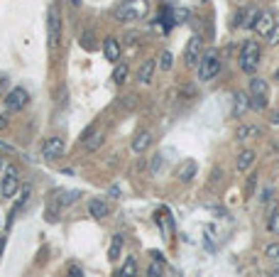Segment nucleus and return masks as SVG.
Here are the masks:
<instances>
[{
    "label": "nucleus",
    "mask_w": 279,
    "mask_h": 277,
    "mask_svg": "<svg viewBox=\"0 0 279 277\" xmlns=\"http://www.w3.org/2000/svg\"><path fill=\"white\" fill-rule=\"evenodd\" d=\"M267 42H269V47H279V25L272 27V32L267 34Z\"/></svg>",
    "instance_id": "nucleus-31"
},
{
    "label": "nucleus",
    "mask_w": 279,
    "mask_h": 277,
    "mask_svg": "<svg viewBox=\"0 0 279 277\" xmlns=\"http://www.w3.org/2000/svg\"><path fill=\"white\" fill-rule=\"evenodd\" d=\"M260 59H262V49L255 39H247L245 45L240 47V56H238V64L245 74H255L260 67Z\"/></svg>",
    "instance_id": "nucleus-2"
},
{
    "label": "nucleus",
    "mask_w": 279,
    "mask_h": 277,
    "mask_svg": "<svg viewBox=\"0 0 279 277\" xmlns=\"http://www.w3.org/2000/svg\"><path fill=\"white\" fill-rule=\"evenodd\" d=\"M147 12H149V3L147 0H123L113 10V17L118 23H140V20L147 17Z\"/></svg>",
    "instance_id": "nucleus-1"
},
{
    "label": "nucleus",
    "mask_w": 279,
    "mask_h": 277,
    "mask_svg": "<svg viewBox=\"0 0 279 277\" xmlns=\"http://www.w3.org/2000/svg\"><path fill=\"white\" fill-rule=\"evenodd\" d=\"M267 277H279V267H277V270H272V272H269Z\"/></svg>",
    "instance_id": "nucleus-42"
},
{
    "label": "nucleus",
    "mask_w": 279,
    "mask_h": 277,
    "mask_svg": "<svg viewBox=\"0 0 279 277\" xmlns=\"http://www.w3.org/2000/svg\"><path fill=\"white\" fill-rule=\"evenodd\" d=\"M27 101H30V93H27L23 86H15V89L8 91V96H5V108H8V113H17L27 106Z\"/></svg>",
    "instance_id": "nucleus-5"
},
{
    "label": "nucleus",
    "mask_w": 279,
    "mask_h": 277,
    "mask_svg": "<svg viewBox=\"0 0 279 277\" xmlns=\"http://www.w3.org/2000/svg\"><path fill=\"white\" fill-rule=\"evenodd\" d=\"M274 78H277V81H279V69H277V74H274Z\"/></svg>",
    "instance_id": "nucleus-45"
},
{
    "label": "nucleus",
    "mask_w": 279,
    "mask_h": 277,
    "mask_svg": "<svg viewBox=\"0 0 279 277\" xmlns=\"http://www.w3.org/2000/svg\"><path fill=\"white\" fill-rule=\"evenodd\" d=\"M267 228H269V231H272V233H274V235H279V211H274V213L269 216Z\"/></svg>",
    "instance_id": "nucleus-29"
},
{
    "label": "nucleus",
    "mask_w": 279,
    "mask_h": 277,
    "mask_svg": "<svg viewBox=\"0 0 279 277\" xmlns=\"http://www.w3.org/2000/svg\"><path fill=\"white\" fill-rule=\"evenodd\" d=\"M155 69H157V62H155V59H147L145 64L140 67V71H137V81H140L142 86H147V84H152V76H155Z\"/></svg>",
    "instance_id": "nucleus-13"
},
{
    "label": "nucleus",
    "mask_w": 279,
    "mask_h": 277,
    "mask_svg": "<svg viewBox=\"0 0 279 277\" xmlns=\"http://www.w3.org/2000/svg\"><path fill=\"white\" fill-rule=\"evenodd\" d=\"M127 74H130V69H127V64H115V69H113V84L115 86H123L125 81H127Z\"/></svg>",
    "instance_id": "nucleus-20"
},
{
    "label": "nucleus",
    "mask_w": 279,
    "mask_h": 277,
    "mask_svg": "<svg viewBox=\"0 0 279 277\" xmlns=\"http://www.w3.org/2000/svg\"><path fill=\"white\" fill-rule=\"evenodd\" d=\"M8 128V118L5 115H0V130H5Z\"/></svg>",
    "instance_id": "nucleus-38"
},
{
    "label": "nucleus",
    "mask_w": 279,
    "mask_h": 277,
    "mask_svg": "<svg viewBox=\"0 0 279 277\" xmlns=\"http://www.w3.org/2000/svg\"><path fill=\"white\" fill-rule=\"evenodd\" d=\"M89 213L93 219H105L108 216V204L103 199H91L89 201Z\"/></svg>",
    "instance_id": "nucleus-17"
},
{
    "label": "nucleus",
    "mask_w": 279,
    "mask_h": 277,
    "mask_svg": "<svg viewBox=\"0 0 279 277\" xmlns=\"http://www.w3.org/2000/svg\"><path fill=\"white\" fill-rule=\"evenodd\" d=\"M17 177L15 174H5L3 177V182H0V194L5 196V199H10V196H15V191H17Z\"/></svg>",
    "instance_id": "nucleus-16"
},
{
    "label": "nucleus",
    "mask_w": 279,
    "mask_h": 277,
    "mask_svg": "<svg viewBox=\"0 0 279 277\" xmlns=\"http://www.w3.org/2000/svg\"><path fill=\"white\" fill-rule=\"evenodd\" d=\"M69 3H71V5H81V0H69Z\"/></svg>",
    "instance_id": "nucleus-43"
},
{
    "label": "nucleus",
    "mask_w": 279,
    "mask_h": 277,
    "mask_svg": "<svg viewBox=\"0 0 279 277\" xmlns=\"http://www.w3.org/2000/svg\"><path fill=\"white\" fill-rule=\"evenodd\" d=\"M250 108L252 111H265L267 108V98L265 96H250Z\"/></svg>",
    "instance_id": "nucleus-26"
},
{
    "label": "nucleus",
    "mask_w": 279,
    "mask_h": 277,
    "mask_svg": "<svg viewBox=\"0 0 279 277\" xmlns=\"http://www.w3.org/2000/svg\"><path fill=\"white\" fill-rule=\"evenodd\" d=\"M171 67H174V54L171 52H162L159 54V69L162 71H171Z\"/></svg>",
    "instance_id": "nucleus-24"
},
{
    "label": "nucleus",
    "mask_w": 279,
    "mask_h": 277,
    "mask_svg": "<svg viewBox=\"0 0 279 277\" xmlns=\"http://www.w3.org/2000/svg\"><path fill=\"white\" fill-rule=\"evenodd\" d=\"M255 150H243L240 155H238V162H235V167H238V172H250V167L255 165Z\"/></svg>",
    "instance_id": "nucleus-15"
},
{
    "label": "nucleus",
    "mask_w": 279,
    "mask_h": 277,
    "mask_svg": "<svg viewBox=\"0 0 279 277\" xmlns=\"http://www.w3.org/2000/svg\"><path fill=\"white\" fill-rule=\"evenodd\" d=\"M5 84H8V76H5V74H0V91L5 89Z\"/></svg>",
    "instance_id": "nucleus-39"
},
{
    "label": "nucleus",
    "mask_w": 279,
    "mask_h": 277,
    "mask_svg": "<svg viewBox=\"0 0 279 277\" xmlns=\"http://www.w3.org/2000/svg\"><path fill=\"white\" fill-rule=\"evenodd\" d=\"M67 277H83V270H81L78 265H69Z\"/></svg>",
    "instance_id": "nucleus-33"
},
{
    "label": "nucleus",
    "mask_w": 279,
    "mask_h": 277,
    "mask_svg": "<svg viewBox=\"0 0 279 277\" xmlns=\"http://www.w3.org/2000/svg\"><path fill=\"white\" fill-rule=\"evenodd\" d=\"M260 12H262V10H257V8H250V10H245V17H243V25H240V27H245V30L255 27L257 17H260Z\"/></svg>",
    "instance_id": "nucleus-23"
},
{
    "label": "nucleus",
    "mask_w": 279,
    "mask_h": 277,
    "mask_svg": "<svg viewBox=\"0 0 279 277\" xmlns=\"http://www.w3.org/2000/svg\"><path fill=\"white\" fill-rule=\"evenodd\" d=\"M162 160H164L162 155H155V160H152V167H149V174H152V177H157V174H159V167H162Z\"/></svg>",
    "instance_id": "nucleus-32"
},
{
    "label": "nucleus",
    "mask_w": 279,
    "mask_h": 277,
    "mask_svg": "<svg viewBox=\"0 0 279 277\" xmlns=\"http://www.w3.org/2000/svg\"><path fill=\"white\" fill-rule=\"evenodd\" d=\"M274 25H277V23H274V15H272V10H262L252 30H255L260 37H267V34L272 32V27H274Z\"/></svg>",
    "instance_id": "nucleus-9"
},
{
    "label": "nucleus",
    "mask_w": 279,
    "mask_h": 277,
    "mask_svg": "<svg viewBox=\"0 0 279 277\" xmlns=\"http://www.w3.org/2000/svg\"><path fill=\"white\" fill-rule=\"evenodd\" d=\"M118 194H120V189H118V187H111V196H113V199H118Z\"/></svg>",
    "instance_id": "nucleus-40"
},
{
    "label": "nucleus",
    "mask_w": 279,
    "mask_h": 277,
    "mask_svg": "<svg viewBox=\"0 0 279 277\" xmlns=\"http://www.w3.org/2000/svg\"><path fill=\"white\" fill-rule=\"evenodd\" d=\"M78 196H81L78 191H64V194L59 196V206H67V204H74V201H76Z\"/></svg>",
    "instance_id": "nucleus-28"
},
{
    "label": "nucleus",
    "mask_w": 279,
    "mask_h": 277,
    "mask_svg": "<svg viewBox=\"0 0 279 277\" xmlns=\"http://www.w3.org/2000/svg\"><path fill=\"white\" fill-rule=\"evenodd\" d=\"M201 56H203V39H201V34H194L189 39V45H186L184 62H186V67H196L201 62Z\"/></svg>",
    "instance_id": "nucleus-6"
},
{
    "label": "nucleus",
    "mask_w": 279,
    "mask_h": 277,
    "mask_svg": "<svg viewBox=\"0 0 279 277\" xmlns=\"http://www.w3.org/2000/svg\"><path fill=\"white\" fill-rule=\"evenodd\" d=\"M5 174H15V177H17V169H15L12 165H8V167H5Z\"/></svg>",
    "instance_id": "nucleus-37"
},
{
    "label": "nucleus",
    "mask_w": 279,
    "mask_h": 277,
    "mask_svg": "<svg viewBox=\"0 0 279 277\" xmlns=\"http://www.w3.org/2000/svg\"><path fill=\"white\" fill-rule=\"evenodd\" d=\"M269 123H272V125H279V111L269 113Z\"/></svg>",
    "instance_id": "nucleus-36"
},
{
    "label": "nucleus",
    "mask_w": 279,
    "mask_h": 277,
    "mask_svg": "<svg viewBox=\"0 0 279 277\" xmlns=\"http://www.w3.org/2000/svg\"><path fill=\"white\" fill-rule=\"evenodd\" d=\"M64 150H67L64 137H59V135H56V137H49V140L42 145V157L52 162V160H59V157L64 155Z\"/></svg>",
    "instance_id": "nucleus-7"
},
{
    "label": "nucleus",
    "mask_w": 279,
    "mask_h": 277,
    "mask_svg": "<svg viewBox=\"0 0 279 277\" xmlns=\"http://www.w3.org/2000/svg\"><path fill=\"white\" fill-rule=\"evenodd\" d=\"M250 96H265V98H269V84H267V78H260V76L250 78Z\"/></svg>",
    "instance_id": "nucleus-14"
},
{
    "label": "nucleus",
    "mask_w": 279,
    "mask_h": 277,
    "mask_svg": "<svg viewBox=\"0 0 279 277\" xmlns=\"http://www.w3.org/2000/svg\"><path fill=\"white\" fill-rule=\"evenodd\" d=\"M120 253H123V238L120 235H115L111 243V250H108V258H111V263H115L118 258H120Z\"/></svg>",
    "instance_id": "nucleus-22"
},
{
    "label": "nucleus",
    "mask_w": 279,
    "mask_h": 277,
    "mask_svg": "<svg viewBox=\"0 0 279 277\" xmlns=\"http://www.w3.org/2000/svg\"><path fill=\"white\" fill-rule=\"evenodd\" d=\"M147 277H162V263L159 260H155L152 265L147 267Z\"/></svg>",
    "instance_id": "nucleus-30"
},
{
    "label": "nucleus",
    "mask_w": 279,
    "mask_h": 277,
    "mask_svg": "<svg viewBox=\"0 0 279 277\" xmlns=\"http://www.w3.org/2000/svg\"><path fill=\"white\" fill-rule=\"evenodd\" d=\"M257 135H260V128H257V125H240V128L235 130V137H238L240 143H245L250 137H257Z\"/></svg>",
    "instance_id": "nucleus-19"
},
{
    "label": "nucleus",
    "mask_w": 279,
    "mask_h": 277,
    "mask_svg": "<svg viewBox=\"0 0 279 277\" xmlns=\"http://www.w3.org/2000/svg\"><path fill=\"white\" fill-rule=\"evenodd\" d=\"M91 39H93V34H91V32H83V37H81V47H86V49H93V42H91Z\"/></svg>",
    "instance_id": "nucleus-34"
},
{
    "label": "nucleus",
    "mask_w": 279,
    "mask_h": 277,
    "mask_svg": "<svg viewBox=\"0 0 279 277\" xmlns=\"http://www.w3.org/2000/svg\"><path fill=\"white\" fill-rule=\"evenodd\" d=\"M171 17H174V23H186L191 17V12L186 8H177V10H171Z\"/></svg>",
    "instance_id": "nucleus-27"
},
{
    "label": "nucleus",
    "mask_w": 279,
    "mask_h": 277,
    "mask_svg": "<svg viewBox=\"0 0 279 277\" xmlns=\"http://www.w3.org/2000/svg\"><path fill=\"white\" fill-rule=\"evenodd\" d=\"M149 145H152V133H149V130H140V133L133 137V152L135 155H142Z\"/></svg>",
    "instance_id": "nucleus-12"
},
{
    "label": "nucleus",
    "mask_w": 279,
    "mask_h": 277,
    "mask_svg": "<svg viewBox=\"0 0 279 277\" xmlns=\"http://www.w3.org/2000/svg\"><path fill=\"white\" fill-rule=\"evenodd\" d=\"M196 172H199V165L194 162V160H186L184 165L179 167V172H177V179L181 182V184H189L191 179L196 177Z\"/></svg>",
    "instance_id": "nucleus-11"
},
{
    "label": "nucleus",
    "mask_w": 279,
    "mask_h": 277,
    "mask_svg": "<svg viewBox=\"0 0 279 277\" xmlns=\"http://www.w3.org/2000/svg\"><path fill=\"white\" fill-rule=\"evenodd\" d=\"M247 111H250V96H247L245 91H238L233 98V115L235 118H243Z\"/></svg>",
    "instance_id": "nucleus-10"
},
{
    "label": "nucleus",
    "mask_w": 279,
    "mask_h": 277,
    "mask_svg": "<svg viewBox=\"0 0 279 277\" xmlns=\"http://www.w3.org/2000/svg\"><path fill=\"white\" fill-rule=\"evenodd\" d=\"M3 248H5V235H0V255H3Z\"/></svg>",
    "instance_id": "nucleus-41"
},
{
    "label": "nucleus",
    "mask_w": 279,
    "mask_h": 277,
    "mask_svg": "<svg viewBox=\"0 0 279 277\" xmlns=\"http://www.w3.org/2000/svg\"><path fill=\"white\" fill-rule=\"evenodd\" d=\"M103 140H105V135H103L101 130L89 135V137H83V147H86V152H96V150L103 145Z\"/></svg>",
    "instance_id": "nucleus-18"
},
{
    "label": "nucleus",
    "mask_w": 279,
    "mask_h": 277,
    "mask_svg": "<svg viewBox=\"0 0 279 277\" xmlns=\"http://www.w3.org/2000/svg\"><path fill=\"white\" fill-rule=\"evenodd\" d=\"M47 39H49V49L54 52L61 39V10L56 3H52L47 10Z\"/></svg>",
    "instance_id": "nucleus-3"
},
{
    "label": "nucleus",
    "mask_w": 279,
    "mask_h": 277,
    "mask_svg": "<svg viewBox=\"0 0 279 277\" xmlns=\"http://www.w3.org/2000/svg\"><path fill=\"white\" fill-rule=\"evenodd\" d=\"M265 258L272 260L274 265H279V243H269L267 248H265Z\"/></svg>",
    "instance_id": "nucleus-25"
},
{
    "label": "nucleus",
    "mask_w": 279,
    "mask_h": 277,
    "mask_svg": "<svg viewBox=\"0 0 279 277\" xmlns=\"http://www.w3.org/2000/svg\"><path fill=\"white\" fill-rule=\"evenodd\" d=\"M120 54H123V47L115 37H105L103 39V56L111 62V64H118L120 62Z\"/></svg>",
    "instance_id": "nucleus-8"
},
{
    "label": "nucleus",
    "mask_w": 279,
    "mask_h": 277,
    "mask_svg": "<svg viewBox=\"0 0 279 277\" xmlns=\"http://www.w3.org/2000/svg\"><path fill=\"white\" fill-rule=\"evenodd\" d=\"M135 275H137V263H135V258H127L123 263V267H120L118 277H135Z\"/></svg>",
    "instance_id": "nucleus-21"
},
{
    "label": "nucleus",
    "mask_w": 279,
    "mask_h": 277,
    "mask_svg": "<svg viewBox=\"0 0 279 277\" xmlns=\"http://www.w3.org/2000/svg\"><path fill=\"white\" fill-rule=\"evenodd\" d=\"M3 167H5V162H3V157H0V169H3Z\"/></svg>",
    "instance_id": "nucleus-44"
},
{
    "label": "nucleus",
    "mask_w": 279,
    "mask_h": 277,
    "mask_svg": "<svg viewBox=\"0 0 279 277\" xmlns=\"http://www.w3.org/2000/svg\"><path fill=\"white\" fill-rule=\"evenodd\" d=\"M272 194H274V189L265 187V189H262V196H260V201H269V199H272Z\"/></svg>",
    "instance_id": "nucleus-35"
},
{
    "label": "nucleus",
    "mask_w": 279,
    "mask_h": 277,
    "mask_svg": "<svg viewBox=\"0 0 279 277\" xmlns=\"http://www.w3.org/2000/svg\"><path fill=\"white\" fill-rule=\"evenodd\" d=\"M196 67H199V78H201V81H211V78H216L218 74H221L223 64H221L218 52H206Z\"/></svg>",
    "instance_id": "nucleus-4"
}]
</instances>
